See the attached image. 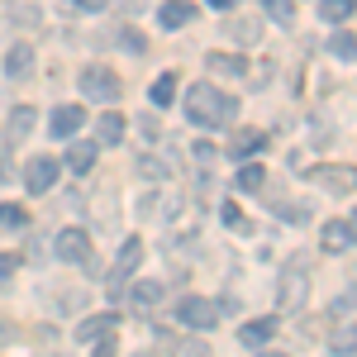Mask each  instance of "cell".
I'll return each mask as SVG.
<instances>
[{
  "mask_svg": "<svg viewBox=\"0 0 357 357\" xmlns=\"http://www.w3.org/2000/svg\"><path fill=\"white\" fill-rule=\"evenodd\" d=\"M238 114V100L224 96L220 86H186V119L200 129H224Z\"/></svg>",
  "mask_w": 357,
  "mask_h": 357,
  "instance_id": "cell-1",
  "label": "cell"
},
{
  "mask_svg": "<svg viewBox=\"0 0 357 357\" xmlns=\"http://www.w3.org/2000/svg\"><path fill=\"white\" fill-rule=\"evenodd\" d=\"M220 314H224V305H215V301H205V296H186V301L176 305V319L186 324V329H215L220 324Z\"/></svg>",
  "mask_w": 357,
  "mask_h": 357,
  "instance_id": "cell-2",
  "label": "cell"
},
{
  "mask_svg": "<svg viewBox=\"0 0 357 357\" xmlns=\"http://www.w3.org/2000/svg\"><path fill=\"white\" fill-rule=\"evenodd\" d=\"M82 96L86 100H105V105H114V100H119V77H114L110 67L91 62V67L82 72Z\"/></svg>",
  "mask_w": 357,
  "mask_h": 357,
  "instance_id": "cell-3",
  "label": "cell"
},
{
  "mask_svg": "<svg viewBox=\"0 0 357 357\" xmlns=\"http://www.w3.org/2000/svg\"><path fill=\"white\" fill-rule=\"evenodd\" d=\"M57 172H62V162H57V158H43V153H38V158H33V162L24 167V186H29V191H33V195L53 191Z\"/></svg>",
  "mask_w": 357,
  "mask_h": 357,
  "instance_id": "cell-4",
  "label": "cell"
},
{
  "mask_svg": "<svg viewBox=\"0 0 357 357\" xmlns=\"http://www.w3.org/2000/svg\"><path fill=\"white\" fill-rule=\"evenodd\" d=\"M57 257L72 262V267L91 262V238H86V229H62V234H57Z\"/></svg>",
  "mask_w": 357,
  "mask_h": 357,
  "instance_id": "cell-5",
  "label": "cell"
},
{
  "mask_svg": "<svg viewBox=\"0 0 357 357\" xmlns=\"http://www.w3.org/2000/svg\"><path fill=\"white\" fill-rule=\"evenodd\" d=\"M86 124V110L82 105H57L53 119H48V134L53 138H77V129Z\"/></svg>",
  "mask_w": 357,
  "mask_h": 357,
  "instance_id": "cell-6",
  "label": "cell"
},
{
  "mask_svg": "<svg viewBox=\"0 0 357 357\" xmlns=\"http://www.w3.org/2000/svg\"><path fill=\"white\" fill-rule=\"evenodd\" d=\"M138 262H143V238H124L119 257H114V272H110V281H114V286H119V281H129V276L138 272Z\"/></svg>",
  "mask_w": 357,
  "mask_h": 357,
  "instance_id": "cell-7",
  "label": "cell"
},
{
  "mask_svg": "<svg viewBox=\"0 0 357 357\" xmlns=\"http://www.w3.org/2000/svg\"><path fill=\"white\" fill-rule=\"evenodd\" d=\"M301 301H305V267L291 262V267L281 272V310H296Z\"/></svg>",
  "mask_w": 357,
  "mask_h": 357,
  "instance_id": "cell-8",
  "label": "cell"
},
{
  "mask_svg": "<svg viewBox=\"0 0 357 357\" xmlns=\"http://www.w3.org/2000/svg\"><path fill=\"white\" fill-rule=\"evenodd\" d=\"M33 62H38L33 48H29V43H15V48L5 53V77H10V82H24V77H33Z\"/></svg>",
  "mask_w": 357,
  "mask_h": 357,
  "instance_id": "cell-9",
  "label": "cell"
},
{
  "mask_svg": "<svg viewBox=\"0 0 357 357\" xmlns=\"http://www.w3.org/2000/svg\"><path fill=\"white\" fill-rule=\"evenodd\" d=\"M96 158H100L96 143H72V138H67V158H62V167H67L72 176H86V172L96 167Z\"/></svg>",
  "mask_w": 357,
  "mask_h": 357,
  "instance_id": "cell-10",
  "label": "cell"
},
{
  "mask_svg": "<svg viewBox=\"0 0 357 357\" xmlns=\"http://www.w3.org/2000/svg\"><path fill=\"white\" fill-rule=\"evenodd\" d=\"M114 324H119V314H91L77 324V343H100L105 333H114Z\"/></svg>",
  "mask_w": 357,
  "mask_h": 357,
  "instance_id": "cell-11",
  "label": "cell"
},
{
  "mask_svg": "<svg viewBox=\"0 0 357 357\" xmlns=\"http://www.w3.org/2000/svg\"><path fill=\"white\" fill-rule=\"evenodd\" d=\"M262 143H267L262 129H238V134L229 138V158H234V162H243V158H252V153H262Z\"/></svg>",
  "mask_w": 357,
  "mask_h": 357,
  "instance_id": "cell-12",
  "label": "cell"
},
{
  "mask_svg": "<svg viewBox=\"0 0 357 357\" xmlns=\"http://www.w3.org/2000/svg\"><path fill=\"white\" fill-rule=\"evenodd\" d=\"M124 124H129V119H124L119 110H105L100 119H96V138H100L105 148H114V143L124 138Z\"/></svg>",
  "mask_w": 357,
  "mask_h": 357,
  "instance_id": "cell-13",
  "label": "cell"
},
{
  "mask_svg": "<svg viewBox=\"0 0 357 357\" xmlns=\"http://www.w3.org/2000/svg\"><path fill=\"white\" fill-rule=\"evenodd\" d=\"M324 248H329V252H348V248H353V220H329L324 224Z\"/></svg>",
  "mask_w": 357,
  "mask_h": 357,
  "instance_id": "cell-14",
  "label": "cell"
},
{
  "mask_svg": "<svg viewBox=\"0 0 357 357\" xmlns=\"http://www.w3.org/2000/svg\"><path fill=\"white\" fill-rule=\"evenodd\" d=\"M191 0H167L162 10H158V24L162 29H181V24H191Z\"/></svg>",
  "mask_w": 357,
  "mask_h": 357,
  "instance_id": "cell-15",
  "label": "cell"
},
{
  "mask_svg": "<svg viewBox=\"0 0 357 357\" xmlns=\"http://www.w3.org/2000/svg\"><path fill=\"white\" fill-rule=\"evenodd\" d=\"M272 319H252V324H243V329H238V343H243V348H267V343H272Z\"/></svg>",
  "mask_w": 357,
  "mask_h": 357,
  "instance_id": "cell-16",
  "label": "cell"
},
{
  "mask_svg": "<svg viewBox=\"0 0 357 357\" xmlns=\"http://www.w3.org/2000/svg\"><path fill=\"white\" fill-rule=\"evenodd\" d=\"M210 72H215V77H243L248 62H243V57H234V53H215V57H210Z\"/></svg>",
  "mask_w": 357,
  "mask_h": 357,
  "instance_id": "cell-17",
  "label": "cell"
},
{
  "mask_svg": "<svg viewBox=\"0 0 357 357\" xmlns=\"http://www.w3.org/2000/svg\"><path fill=\"white\" fill-rule=\"evenodd\" d=\"M38 124V114L29 110V105H20V110L10 114V143H20V138H29V129Z\"/></svg>",
  "mask_w": 357,
  "mask_h": 357,
  "instance_id": "cell-18",
  "label": "cell"
},
{
  "mask_svg": "<svg viewBox=\"0 0 357 357\" xmlns=\"http://www.w3.org/2000/svg\"><path fill=\"white\" fill-rule=\"evenodd\" d=\"M314 181H319V186H333V191H353V172H348V167H343V172L319 167V172H314Z\"/></svg>",
  "mask_w": 357,
  "mask_h": 357,
  "instance_id": "cell-19",
  "label": "cell"
},
{
  "mask_svg": "<svg viewBox=\"0 0 357 357\" xmlns=\"http://www.w3.org/2000/svg\"><path fill=\"white\" fill-rule=\"evenodd\" d=\"M272 24H296V0H262Z\"/></svg>",
  "mask_w": 357,
  "mask_h": 357,
  "instance_id": "cell-20",
  "label": "cell"
},
{
  "mask_svg": "<svg viewBox=\"0 0 357 357\" xmlns=\"http://www.w3.org/2000/svg\"><path fill=\"white\" fill-rule=\"evenodd\" d=\"M319 15L329 24H348L353 20V0H319Z\"/></svg>",
  "mask_w": 357,
  "mask_h": 357,
  "instance_id": "cell-21",
  "label": "cell"
},
{
  "mask_svg": "<svg viewBox=\"0 0 357 357\" xmlns=\"http://www.w3.org/2000/svg\"><path fill=\"white\" fill-rule=\"evenodd\" d=\"M176 72H162V77H158V82H153V105H172V100H176Z\"/></svg>",
  "mask_w": 357,
  "mask_h": 357,
  "instance_id": "cell-22",
  "label": "cell"
},
{
  "mask_svg": "<svg viewBox=\"0 0 357 357\" xmlns=\"http://www.w3.org/2000/svg\"><path fill=\"white\" fill-rule=\"evenodd\" d=\"M329 53L338 57V62H353V57H357V43H353V33H348V29H338V33L329 38Z\"/></svg>",
  "mask_w": 357,
  "mask_h": 357,
  "instance_id": "cell-23",
  "label": "cell"
},
{
  "mask_svg": "<svg viewBox=\"0 0 357 357\" xmlns=\"http://www.w3.org/2000/svg\"><path fill=\"white\" fill-rule=\"evenodd\" d=\"M262 181H267V172L257 162H248L243 158V172H238V191H262Z\"/></svg>",
  "mask_w": 357,
  "mask_h": 357,
  "instance_id": "cell-24",
  "label": "cell"
},
{
  "mask_svg": "<svg viewBox=\"0 0 357 357\" xmlns=\"http://www.w3.org/2000/svg\"><path fill=\"white\" fill-rule=\"evenodd\" d=\"M162 301V286L158 281H138L134 286V305H158Z\"/></svg>",
  "mask_w": 357,
  "mask_h": 357,
  "instance_id": "cell-25",
  "label": "cell"
},
{
  "mask_svg": "<svg viewBox=\"0 0 357 357\" xmlns=\"http://www.w3.org/2000/svg\"><path fill=\"white\" fill-rule=\"evenodd\" d=\"M119 43H124V53H143V48H148V38H143L138 29H119Z\"/></svg>",
  "mask_w": 357,
  "mask_h": 357,
  "instance_id": "cell-26",
  "label": "cell"
},
{
  "mask_svg": "<svg viewBox=\"0 0 357 357\" xmlns=\"http://www.w3.org/2000/svg\"><path fill=\"white\" fill-rule=\"evenodd\" d=\"M20 272V257H15V252H0V291H5V286H10V276Z\"/></svg>",
  "mask_w": 357,
  "mask_h": 357,
  "instance_id": "cell-27",
  "label": "cell"
},
{
  "mask_svg": "<svg viewBox=\"0 0 357 357\" xmlns=\"http://www.w3.org/2000/svg\"><path fill=\"white\" fill-rule=\"evenodd\" d=\"M0 224H5V229H20V224H24V210H20V205H0Z\"/></svg>",
  "mask_w": 357,
  "mask_h": 357,
  "instance_id": "cell-28",
  "label": "cell"
},
{
  "mask_svg": "<svg viewBox=\"0 0 357 357\" xmlns=\"http://www.w3.org/2000/svg\"><path fill=\"white\" fill-rule=\"evenodd\" d=\"M333 314H338V319H353V291H343V296L333 301Z\"/></svg>",
  "mask_w": 357,
  "mask_h": 357,
  "instance_id": "cell-29",
  "label": "cell"
},
{
  "mask_svg": "<svg viewBox=\"0 0 357 357\" xmlns=\"http://www.w3.org/2000/svg\"><path fill=\"white\" fill-rule=\"evenodd\" d=\"M72 5H77V10H86V15H96V10H105L110 0H72Z\"/></svg>",
  "mask_w": 357,
  "mask_h": 357,
  "instance_id": "cell-30",
  "label": "cell"
},
{
  "mask_svg": "<svg viewBox=\"0 0 357 357\" xmlns=\"http://www.w3.org/2000/svg\"><path fill=\"white\" fill-rule=\"evenodd\" d=\"M10 338H15V329H10V324H5V319H0V348H5V343H10Z\"/></svg>",
  "mask_w": 357,
  "mask_h": 357,
  "instance_id": "cell-31",
  "label": "cell"
},
{
  "mask_svg": "<svg viewBox=\"0 0 357 357\" xmlns=\"http://www.w3.org/2000/svg\"><path fill=\"white\" fill-rule=\"evenodd\" d=\"M210 5H215V10H234L238 0H210Z\"/></svg>",
  "mask_w": 357,
  "mask_h": 357,
  "instance_id": "cell-32",
  "label": "cell"
}]
</instances>
